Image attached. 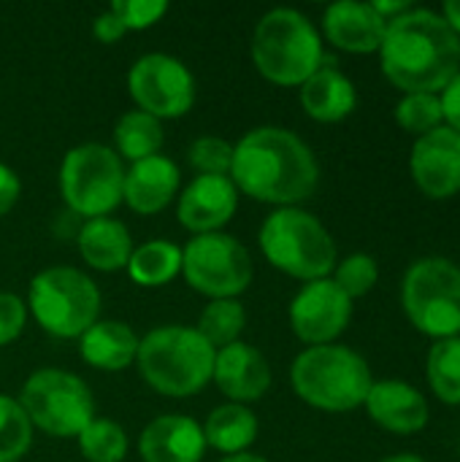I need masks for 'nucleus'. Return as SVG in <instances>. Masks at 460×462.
<instances>
[{
  "mask_svg": "<svg viewBox=\"0 0 460 462\" xmlns=\"http://www.w3.org/2000/svg\"><path fill=\"white\" fill-rule=\"evenodd\" d=\"M290 382L304 403L328 414L361 409L374 384L369 363L355 349L342 344L304 349L293 360Z\"/></svg>",
  "mask_w": 460,
  "mask_h": 462,
  "instance_id": "obj_4",
  "label": "nucleus"
},
{
  "mask_svg": "<svg viewBox=\"0 0 460 462\" xmlns=\"http://www.w3.org/2000/svg\"><path fill=\"white\" fill-rule=\"evenodd\" d=\"M114 141H117V152L125 160H130V165H133L138 160L160 154L165 133H163L160 119L136 108V111H127L119 116V122L114 127Z\"/></svg>",
  "mask_w": 460,
  "mask_h": 462,
  "instance_id": "obj_26",
  "label": "nucleus"
},
{
  "mask_svg": "<svg viewBox=\"0 0 460 462\" xmlns=\"http://www.w3.org/2000/svg\"><path fill=\"white\" fill-rule=\"evenodd\" d=\"M79 449L87 462H122L127 455V433L111 420H92L79 433Z\"/></svg>",
  "mask_w": 460,
  "mask_h": 462,
  "instance_id": "obj_30",
  "label": "nucleus"
},
{
  "mask_svg": "<svg viewBox=\"0 0 460 462\" xmlns=\"http://www.w3.org/2000/svg\"><path fill=\"white\" fill-rule=\"evenodd\" d=\"M220 462H268V460H263L260 455H249V452H241V455H228L225 460H220Z\"/></svg>",
  "mask_w": 460,
  "mask_h": 462,
  "instance_id": "obj_41",
  "label": "nucleus"
},
{
  "mask_svg": "<svg viewBox=\"0 0 460 462\" xmlns=\"http://www.w3.org/2000/svg\"><path fill=\"white\" fill-rule=\"evenodd\" d=\"M301 106L314 122L333 125V122L347 119L355 111L358 89H355L352 79L344 76L325 57L323 68L301 84Z\"/></svg>",
  "mask_w": 460,
  "mask_h": 462,
  "instance_id": "obj_21",
  "label": "nucleus"
},
{
  "mask_svg": "<svg viewBox=\"0 0 460 462\" xmlns=\"http://www.w3.org/2000/svg\"><path fill=\"white\" fill-rule=\"evenodd\" d=\"M426 379L445 406H460V336L434 341L426 357Z\"/></svg>",
  "mask_w": 460,
  "mask_h": 462,
  "instance_id": "obj_27",
  "label": "nucleus"
},
{
  "mask_svg": "<svg viewBox=\"0 0 460 462\" xmlns=\"http://www.w3.org/2000/svg\"><path fill=\"white\" fill-rule=\"evenodd\" d=\"M352 319V300L336 287V282H306L290 303V328L309 346L333 344Z\"/></svg>",
  "mask_w": 460,
  "mask_h": 462,
  "instance_id": "obj_13",
  "label": "nucleus"
},
{
  "mask_svg": "<svg viewBox=\"0 0 460 462\" xmlns=\"http://www.w3.org/2000/svg\"><path fill=\"white\" fill-rule=\"evenodd\" d=\"M127 92L138 111L155 119H176L195 103V79L182 60L155 51L136 60L127 73Z\"/></svg>",
  "mask_w": 460,
  "mask_h": 462,
  "instance_id": "obj_12",
  "label": "nucleus"
},
{
  "mask_svg": "<svg viewBox=\"0 0 460 462\" xmlns=\"http://www.w3.org/2000/svg\"><path fill=\"white\" fill-rule=\"evenodd\" d=\"M138 452L144 462H201L206 452L203 428L182 414L157 417L144 428Z\"/></svg>",
  "mask_w": 460,
  "mask_h": 462,
  "instance_id": "obj_19",
  "label": "nucleus"
},
{
  "mask_svg": "<svg viewBox=\"0 0 460 462\" xmlns=\"http://www.w3.org/2000/svg\"><path fill=\"white\" fill-rule=\"evenodd\" d=\"M108 11L125 24V30H146L165 16L168 3L165 0H114Z\"/></svg>",
  "mask_w": 460,
  "mask_h": 462,
  "instance_id": "obj_34",
  "label": "nucleus"
},
{
  "mask_svg": "<svg viewBox=\"0 0 460 462\" xmlns=\"http://www.w3.org/2000/svg\"><path fill=\"white\" fill-rule=\"evenodd\" d=\"M371 8H374L385 22H390V19L401 16L404 11H409L412 3H409V0H371Z\"/></svg>",
  "mask_w": 460,
  "mask_h": 462,
  "instance_id": "obj_39",
  "label": "nucleus"
},
{
  "mask_svg": "<svg viewBox=\"0 0 460 462\" xmlns=\"http://www.w3.org/2000/svg\"><path fill=\"white\" fill-rule=\"evenodd\" d=\"M182 273L192 290L211 300L241 295L252 282V257L241 241L228 233L195 236L182 249Z\"/></svg>",
  "mask_w": 460,
  "mask_h": 462,
  "instance_id": "obj_11",
  "label": "nucleus"
},
{
  "mask_svg": "<svg viewBox=\"0 0 460 462\" xmlns=\"http://www.w3.org/2000/svg\"><path fill=\"white\" fill-rule=\"evenodd\" d=\"M19 192H22L19 176L8 165L0 162V217H5L14 208V203L19 200Z\"/></svg>",
  "mask_w": 460,
  "mask_h": 462,
  "instance_id": "obj_37",
  "label": "nucleus"
},
{
  "mask_svg": "<svg viewBox=\"0 0 460 462\" xmlns=\"http://www.w3.org/2000/svg\"><path fill=\"white\" fill-rule=\"evenodd\" d=\"M258 428H260L258 417L247 406L225 403L209 414L203 425V439H206V447H214L225 455H241L255 444Z\"/></svg>",
  "mask_w": 460,
  "mask_h": 462,
  "instance_id": "obj_24",
  "label": "nucleus"
},
{
  "mask_svg": "<svg viewBox=\"0 0 460 462\" xmlns=\"http://www.w3.org/2000/svg\"><path fill=\"white\" fill-rule=\"evenodd\" d=\"M252 62L271 84L301 87L325 62L323 38L301 11L274 8L252 32Z\"/></svg>",
  "mask_w": 460,
  "mask_h": 462,
  "instance_id": "obj_5",
  "label": "nucleus"
},
{
  "mask_svg": "<svg viewBox=\"0 0 460 462\" xmlns=\"http://www.w3.org/2000/svg\"><path fill=\"white\" fill-rule=\"evenodd\" d=\"M19 403L33 428L54 439H79V433L95 420L89 387L76 374L60 368H41L30 374Z\"/></svg>",
  "mask_w": 460,
  "mask_h": 462,
  "instance_id": "obj_10",
  "label": "nucleus"
},
{
  "mask_svg": "<svg viewBox=\"0 0 460 462\" xmlns=\"http://www.w3.org/2000/svg\"><path fill=\"white\" fill-rule=\"evenodd\" d=\"M187 160L198 171V176H230L233 146L217 135H203L190 143Z\"/></svg>",
  "mask_w": 460,
  "mask_h": 462,
  "instance_id": "obj_33",
  "label": "nucleus"
},
{
  "mask_svg": "<svg viewBox=\"0 0 460 462\" xmlns=\"http://www.w3.org/2000/svg\"><path fill=\"white\" fill-rule=\"evenodd\" d=\"M179 179L182 176L176 162L165 154L138 160L125 171L122 203H127V208H133L141 217H152L174 200Z\"/></svg>",
  "mask_w": 460,
  "mask_h": 462,
  "instance_id": "obj_20",
  "label": "nucleus"
},
{
  "mask_svg": "<svg viewBox=\"0 0 460 462\" xmlns=\"http://www.w3.org/2000/svg\"><path fill=\"white\" fill-rule=\"evenodd\" d=\"M79 252L84 257V263L95 271H119L127 265L130 254H133V238L130 230L111 217H98V219H87L79 227Z\"/></svg>",
  "mask_w": 460,
  "mask_h": 462,
  "instance_id": "obj_22",
  "label": "nucleus"
},
{
  "mask_svg": "<svg viewBox=\"0 0 460 462\" xmlns=\"http://www.w3.org/2000/svg\"><path fill=\"white\" fill-rule=\"evenodd\" d=\"M439 103H442L445 125L460 133V70L447 81V87L439 92Z\"/></svg>",
  "mask_w": 460,
  "mask_h": 462,
  "instance_id": "obj_36",
  "label": "nucleus"
},
{
  "mask_svg": "<svg viewBox=\"0 0 460 462\" xmlns=\"http://www.w3.org/2000/svg\"><path fill=\"white\" fill-rule=\"evenodd\" d=\"M125 168L103 143L73 146L60 165V195L70 214L98 219L122 203Z\"/></svg>",
  "mask_w": 460,
  "mask_h": 462,
  "instance_id": "obj_9",
  "label": "nucleus"
},
{
  "mask_svg": "<svg viewBox=\"0 0 460 462\" xmlns=\"http://www.w3.org/2000/svg\"><path fill=\"white\" fill-rule=\"evenodd\" d=\"M396 125L420 138L437 127L445 125V116H442V103H439V95L434 92H407L401 95V100L396 103Z\"/></svg>",
  "mask_w": 460,
  "mask_h": 462,
  "instance_id": "obj_31",
  "label": "nucleus"
},
{
  "mask_svg": "<svg viewBox=\"0 0 460 462\" xmlns=\"http://www.w3.org/2000/svg\"><path fill=\"white\" fill-rule=\"evenodd\" d=\"M211 382H217L222 395L244 406V403L260 401L268 393L271 368H268V360L255 346L236 341L230 346L217 349Z\"/></svg>",
  "mask_w": 460,
  "mask_h": 462,
  "instance_id": "obj_17",
  "label": "nucleus"
},
{
  "mask_svg": "<svg viewBox=\"0 0 460 462\" xmlns=\"http://www.w3.org/2000/svg\"><path fill=\"white\" fill-rule=\"evenodd\" d=\"M33 444V422L22 403L0 395V462H19Z\"/></svg>",
  "mask_w": 460,
  "mask_h": 462,
  "instance_id": "obj_29",
  "label": "nucleus"
},
{
  "mask_svg": "<svg viewBox=\"0 0 460 462\" xmlns=\"http://www.w3.org/2000/svg\"><path fill=\"white\" fill-rule=\"evenodd\" d=\"M363 406L371 422L393 436H418L431 422V406L423 390L401 379L374 382Z\"/></svg>",
  "mask_w": 460,
  "mask_h": 462,
  "instance_id": "obj_15",
  "label": "nucleus"
},
{
  "mask_svg": "<svg viewBox=\"0 0 460 462\" xmlns=\"http://www.w3.org/2000/svg\"><path fill=\"white\" fill-rule=\"evenodd\" d=\"M27 306L35 322L54 338H81L100 314L95 282L68 265H54L30 282Z\"/></svg>",
  "mask_w": 460,
  "mask_h": 462,
  "instance_id": "obj_8",
  "label": "nucleus"
},
{
  "mask_svg": "<svg viewBox=\"0 0 460 462\" xmlns=\"http://www.w3.org/2000/svg\"><path fill=\"white\" fill-rule=\"evenodd\" d=\"M331 279L336 282V287L350 300H355V298L369 295L377 287V282H380V263L369 252H352V254H347L344 260L336 263Z\"/></svg>",
  "mask_w": 460,
  "mask_h": 462,
  "instance_id": "obj_32",
  "label": "nucleus"
},
{
  "mask_svg": "<svg viewBox=\"0 0 460 462\" xmlns=\"http://www.w3.org/2000/svg\"><path fill=\"white\" fill-rule=\"evenodd\" d=\"M439 14L445 16V22L453 27V32L460 38V0H447Z\"/></svg>",
  "mask_w": 460,
  "mask_h": 462,
  "instance_id": "obj_40",
  "label": "nucleus"
},
{
  "mask_svg": "<svg viewBox=\"0 0 460 462\" xmlns=\"http://www.w3.org/2000/svg\"><path fill=\"white\" fill-rule=\"evenodd\" d=\"M409 173L415 187L431 200L460 195V133L442 125L420 138L409 152Z\"/></svg>",
  "mask_w": 460,
  "mask_h": 462,
  "instance_id": "obj_14",
  "label": "nucleus"
},
{
  "mask_svg": "<svg viewBox=\"0 0 460 462\" xmlns=\"http://www.w3.org/2000/svg\"><path fill=\"white\" fill-rule=\"evenodd\" d=\"M230 181L260 203L279 208L309 200L320 181L314 152L285 127H255L233 146Z\"/></svg>",
  "mask_w": 460,
  "mask_h": 462,
  "instance_id": "obj_1",
  "label": "nucleus"
},
{
  "mask_svg": "<svg viewBox=\"0 0 460 462\" xmlns=\"http://www.w3.org/2000/svg\"><path fill=\"white\" fill-rule=\"evenodd\" d=\"M401 309L434 341L460 336V265L431 254L415 260L401 282Z\"/></svg>",
  "mask_w": 460,
  "mask_h": 462,
  "instance_id": "obj_7",
  "label": "nucleus"
},
{
  "mask_svg": "<svg viewBox=\"0 0 460 462\" xmlns=\"http://www.w3.org/2000/svg\"><path fill=\"white\" fill-rule=\"evenodd\" d=\"M244 325H247L244 306L236 298H228V300H211L203 309L195 330L206 338V344L211 349H222V346H230L239 341Z\"/></svg>",
  "mask_w": 460,
  "mask_h": 462,
  "instance_id": "obj_28",
  "label": "nucleus"
},
{
  "mask_svg": "<svg viewBox=\"0 0 460 462\" xmlns=\"http://www.w3.org/2000/svg\"><path fill=\"white\" fill-rule=\"evenodd\" d=\"M388 22L371 8V3L339 0L323 14V35L331 46L347 54H374L382 46Z\"/></svg>",
  "mask_w": 460,
  "mask_h": 462,
  "instance_id": "obj_18",
  "label": "nucleus"
},
{
  "mask_svg": "<svg viewBox=\"0 0 460 462\" xmlns=\"http://www.w3.org/2000/svg\"><path fill=\"white\" fill-rule=\"evenodd\" d=\"M239 206V189L230 176H195L179 198V222L195 233H220Z\"/></svg>",
  "mask_w": 460,
  "mask_h": 462,
  "instance_id": "obj_16",
  "label": "nucleus"
},
{
  "mask_svg": "<svg viewBox=\"0 0 460 462\" xmlns=\"http://www.w3.org/2000/svg\"><path fill=\"white\" fill-rule=\"evenodd\" d=\"M141 338L119 319L95 322L79 338V355L87 365L98 371H125L138 355Z\"/></svg>",
  "mask_w": 460,
  "mask_h": 462,
  "instance_id": "obj_23",
  "label": "nucleus"
},
{
  "mask_svg": "<svg viewBox=\"0 0 460 462\" xmlns=\"http://www.w3.org/2000/svg\"><path fill=\"white\" fill-rule=\"evenodd\" d=\"M214 355L217 349H211L195 328L165 325L141 338L136 363L155 393L190 398L211 382Z\"/></svg>",
  "mask_w": 460,
  "mask_h": 462,
  "instance_id": "obj_3",
  "label": "nucleus"
},
{
  "mask_svg": "<svg viewBox=\"0 0 460 462\" xmlns=\"http://www.w3.org/2000/svg\"><path fill=\"white\" fill-rule=\"evenodd\" d=\"M380 68L385 79L407 92L439 95L460 70V38L439 11L409 8L388 22Z\"/></svg>",
  "mask_w": 460,
  "mask_h": 462,
  "instance_id": "obj_2",
  "label": "nucleus"
},
{
  "mask_svg": "<svg viewBox=\"0 0 460 462\" xmlns=\"http://www.w3.org/2000/svg\"><path fill=\"white\" fill-rule=\"evenodd\" d=\"M27 322V306L14 292H0V346L19 338Z\"/></svg>",
  "mask_w": 460,
  "mask_h": 462,
  "instance_id": "obj_35",
  "label": "nucleus"
},
{
  "mask_svg": "<svg viewBox=\"0 0 460 462\" xmlns=\"http://www.w3.org/2000/svg\"><path fill=\"white\" fill-rule=\"evenodd\" d=\"M382 462H426L420 455H393V457H385Z\"/></svg>",
  "mask_w": 460,
  "mask_h": 462,
  "instance_id": "obj_42",
  "label": "nucleus"
},
{
  "mask_svg": "<svg viewBox=\"0 0 460 462\" xmlns=\"http://www.w3.org/2000/svg\"><path fill=\"white\" fill-rule=\"evenodd\" d=\"M92 32H95V38H98L100 43H117L127 30H125V24H122L111 11H103V14L95 16Z\"/></svg>",
  "mask_w": 460,
  "mask_h": 462,
  "instance_id": "obj_38",
  "label": "nucleus"
},
{
  "mask_svg": "<svg viewBox=\"0 0 460 462\" xmlns=\"http://www.w3.org/2000/svg\"><path fill=\"white\" fill-rule=\"evenodd\" d=\"M260 249L263 257L282 273L317 282L328 279L336 268V241L328 227L309 211L290 206L277 208L260 227Z\"/></svg>",
  "mask_w": 460,
  "mask_h": 462,
  "instance_id": "obj_6",
  "label": "nucleus"
},
{
  "mask_svg": "<svg viewBox=\"0 0 460 462\" xmlns=\"http://www.w3.org/2000/svg\"><path fill=\"white\" fill-rule=\"evenodd\" d=\"M125 268L138 287H165L182 273V249L171 241H146L133 249Z\"/></svg>",
  "mask_w": 460,
  "mask_h": 462,
  "instance_id": "obj_25",
  "label": "nucleus"
}]
</instances>
